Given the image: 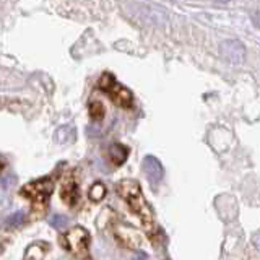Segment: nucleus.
Here are the masks:
<instances>
[{
	"instance_id": "f257e3e1",
	"label": "nucleus",
	"mask_w": 260,
	"mask_h": 260,
	"mask_svg": "<svg viewBox=\"0 0 260 260\" xmlns=\"http://www.w3.org/2000/svg\"><path fill=\"white\" fill-rule=\"evenodd\" d=\"M119 193L127 200L130 208L135 211V215L142 219V223L146 230H150L151 224H153V213H151L148 203H146V200L143 197L140 185H138L135 181L125 179V181H122L119 184Z\"/></svg>"
},
{
	"instance_id": "f03ea898",
	"label": "nucleus",
	"mask_w": 260,
	"mask_h": 260,
	"mask_svg": "<svg viewBox=\"0 0 260 260\" xmlns=\"http://www.w3.org/2000/svg\"><path fill=\"white\" fill-rule=\"evenodd\" d=\"M63 244L70 252H73V254L83 255L88 249V244H89V234L85 228L75 226V228H72V230H69L67 234H65Z\"/></svg>"
},
{
	"instance_id": "7ed1b4c3",
	"label": "nucleus",
	"mask_w": 260,
	"mask_h": 260,
	"mask_svg": "<svg viewBox=\"0 0 260 260\" xmlns=\"http://www.w3.org/2000/svg\"><path fill=\"white\" fill-rule=\"evenodd\" d=\"M54 190V182L51 179H39V181H35V182H29L23 187L21 190V195H26L31 200H36V202H44L49 195L52 193Z\"/></svg>"
},
{
	"instance_id": "20e7f679",
	"label": "nucleus",
	"mask_w": 260,
	"mask_h": 260,
	"mask_svg": "<svg viewBox=\"0 0 260 260\" xmlns=\"http://www.w3.org/2000/svg\"><path fill=\"white\" fill-rule=\"evenodd\" d=\"M101 86L106 89V91L111 93V98L114 101L120 106H124V108H127V106H130V103H132V94H130L128 89L117 85L116 80H114L112 77L106 75L101 81Z\"/></svg>"
},
{
	"instance_id": "39448f33",
	"label": "nucleus",
	"mask_w": 260,
	"mask_h": 260,
	"mask_svg": "<svg viewBox=\"0 0 260 260\" xmlns=\"http://www.w3.org/2000/svg\"><path fill=\"white\" fill-rule=\"evenodd\" d=\"M114 234L117 236V239L127 246L128 249H138L142 244L140 234L137 233V230H134L132 226L127 224H116L114 226Z\"/></svg>"
},
{
	"instance_id": "423d86ee",
	"label": "nucleus",
	"mask_w": 260,
	"mask_h": 260,
	"mask_svg": "<svg viewBox=\"0 0 260 260\" xmlns=\"http://www.w3.org/2000/svg\"><path fill=\"white\" fill-rule=\"evenodd\" d=\"M221 52L228 60L234 65H239L246 59V49L239 43V41H226L221 46Z\"/></svg>"
},
{
	"instance_id": "0eeeda50",
	"label": "nucleus",
	"mask_w": 260,
	"mask_h": 260,
	"mask_svg": "<svg viewBox=\"0 0 260 260\" xmlns=\"http://www.w3.org/2000/svg\"><path fill=\"white\" fill-rule=\"evenodd\" d=\"M143 171L151 184H158L162 179V176H165L162 165L154 156H146L143 159Z\"/></svg>"
},
{
	"instance_id": "6e6552de",
	"label": "nucleus",
	"mask_w": 260,
	"mask_h": 260,
	"mask_svg": "<svg viewBox=\"0 0 260 260\" xmlns=\"http://www.w3.org/2000/svg\"><path fill=\"white\" fill-rule=\"evenodd\" d=\"M60 199L67 203V205H75L80 199V189L77 182L73 181H67L62 184V189H60Z\"/></svg>"
},
{
	"instance_id": "1a4fd4ad",
	"label": "nucleus",
	"mask_w": 260,
	"mask_h": 260,
	"mask_svg": "<svg viewBox=\"0 0 260 260\" xmlns=\"http://www.w3.org/2000/svg\"><path fill=\"white\" fill-rule=\"evenodd\" d=\"M128 156V150L125 148L124 145H120V143H112L109 146V158L111 161L114 162V165H117L120 166L122 162H124Z\"/></svg>"
},
{
	"instance_id": "9d476101",
	"label": "nucleus",
	"mask_w": 260,
	"mask_h": 260,
	"mask_svg": "<svg viewBox=\"0 0 260 260\" xmlns=\"http://www.w3.org/2000/svg\"><path fill=\"white\" fill-rule=\"evenodd\" d=\"M46 250H47V246L44 242H35L26 249V252H24L23 260H43L46 255Z\"/></svg>"
},
{
	"instance_id": "9b49d317",
	"label": "nucleus",
	"mask_w": 260,
	"mask_h": 260,
	"mask_svg": "<svg viewBox=\"0 0 260 260\" xmlns=\"http://www.w3.org/2000/svg\"><path fill=\"white\" fill-rule=\"evenodd\" d=\"M55 140L62 143V145H67L72 143L75 140V128L70 127V125H63L55 132Z\"/></svg>"
},
{
	"instance_id": "f8f14e48",
	"label": "nucleus",
	"mask_w": 260,
	"mask_h": 260,
	"mask_svg": "<svg viewBox=\"0 0 260 260\" xmlns=\"http://www.w3.org/2000/svg\"><path fill=\"white\" fill-rule=\"evenodd\" d=\"M106 192H108V190H106V185L101 184V182H96V184L91 185V189H89L88 195H89V199H91L93 202H100V200H103L106 197Z\"/></svg>"
},
{
	"instance_id": "ddd939ff",
	"label": "nucleus",
	"mask_w": 260,
	"mask_h": 260,
	"mask_svg": "<svg viewBox=\"0 0 260 260\" xmlns=\"http://www.w3.org/2000/svg\"><path fill=\"white\" fill-rule=\"evenodd\" d=\"M69 223H70V219L62 213H55L49 218V224H51L52 228H55V230H59V231L65 230V228L69 226Z\"/></svg>"
},
{
	"instance_id": "4468645a",
	"label": "nucleus",
	"mask_w": 260,
	"mask_h": 260,
	"mask_svg": "<svg viewBox=\"0 0 260 260\" xmlns=\"http://www.w3.org/2000/svg\"><path fill=\"white\" fill-rule=\"evenodd\" d=\"M24 218H26L24 211H15V213H12L8 218H5L4 224H5V228H16V226L23 224Z\"/></svg>"
},
{
	"instance_id": "2eb2a0df",
	"label": "nucleus",
	"mask_w": 260,
	"mask_h": 260,
	"mask_svg": "<svg viewBox=\"0 0 260 260\" xmlns=\"http://www.w3.org/2000/svg\"><path fill=\"white\" fill-rule=\"evenodd\" d=\"M89 116H91L93 120H101L103 116H104V108L101 103H91V106H89Z\"/></svg>"
},
{
	"instance_id": "dca6fc26",
	"label": "nucleus",
	"mask_w": 260,
	"mask_h": 260,
	"mask_svg": "<svg viewBox=\"0 0 260 260\" xmlns=\"http://www.w3.org/2000/svg\"><path fill=\"white\" fill-rule=\"evenodd\" d=\"M2 187L4 189H8V187H13L15 184H16V176L15 174H8V176H5L4 179H2Z\"/></svg>"
},
{
	"instance_id": "f3484780",
	"label": "nucleus",
	"mask_w": 260,
	"mask_h": 260,
	"mask_svg": "<svg viewBox=\"0 0 260 260\" xmlns=\"http://www.w3.org/2000/svg\"><path fill=\"white\" fill-rule=\"evenodd\" d=\"M134 260H148V255L145 254V252H137L135 254V257H134Z\"/></svg>"
},
{
	"instance_id": "a211bd4d",
	"label": "nucleus",
	"mask_w": 260,
	"mask_h": 260,
	"mask_svg": "<svg viewBox=\"0 0 260 260\" xmlns=\"http://www.w3.org/2000/svg\"><path fill=\"white\" fill-rule=\"evenodd\" d=\"M5 168V162H4V159L2 158H0V171H2Z\"/></svg>"
},
{
	"instance_id": "6ab92c4d",
	"label": "nucleus",
	"mask_w": 260,
	"mask_h": 260,
	"mask_svg": "<svg viewBox=\"0 0 260 260\" xmlns=\"http://www.w3.org/2000/svg\"><path fill=\"white\" fill-rule=\"evenodd\" d=\"M216 2H219V4H226V2H230V0H216Z\"/></svg>"
}]
</instances>
